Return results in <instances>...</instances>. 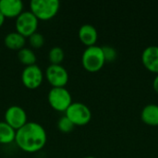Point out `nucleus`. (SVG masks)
<instances>
[{
    "label": "nucleus",
    "mask_w": 158,
    "mask_h": 158,
    "mask_svg": "<svg viewBox=\"0 0 158 158\" xmlns=\"http://www.w3.org/2000/svg\"><path fill=\"white\" fill-rule=\"evenodd\" d=\"M142 61L147 69L158 74V45L151 44L145 47L142 53Z\"/></svg>",
    "instance_id": "obj_10"
},
{
    "label": "nucleus",
    "mask_w": 158,
    "mask_h": 158,
    "mask_svg": "<svg viewBox=\"0 0 158 158\" xmlns=\"http://www.w3.org/2000/svg\"><path fill=\"white\" fill-rule=\"evenodd\" d=\"M45 77L53 88L65 87L69 81V73L61 65H50L46 69Z\"/></svg>",
    "instance_id": "obj_8"
},
{
    "label": "nucleus",
    "mask_w": 158,
    "mask_h": 158,
    "mask_svg": "<svg viewBox=\"0 0 158 158\" xmlns=\"http://www.w3.org/2000/svg\"><path fill=\"white\" fill-rule=\"evenodd\" d=\"M103 52H104V56H105V59L106 61L111 62L114 61L117 57V50L111 46V45H104L102 46Z\"/></svg>",
    "instance_id": "obj_20"
},
{
    "label": "nucleus",
    "mask_w": 158,
    "mask_h": 158,
    "mask_svg": "<svg viewBox=\"0 0 158 158\" xmlns=\"http://www.w3.org/2000/svg\"><path fill=\"white\" fill-rule=\"evenodd\" d=\"M5 44L7 48L12 50H20L24 48L25 45V37L19 34V32H9L5 37Z\"/></svg>",
    "instance_id": "obj_14"
},
{
    "label": "nucleus",
    "mask_w": 158,
    "mask_h": 158,
    "mask_svg": "<svg viewBox=\"0 0 158 158\" xmlns=\"http://www.w3.org/2000/svg\"><path fill=\"white\" fill-rule=\"evenodd\" d=\"M153 87H154L155 91L158 94V74H156V76L155 77V79L153 81Z\"/></svg>",
    "instance_id": "obj_21"
},
{
    "label": "nucleus",
    "mask_w": 158,
    "mask_h": 158,
    "mask_svg": "<svg viewBox=\"0 0 158 158\" xmlns=\"http://www.w3.org/2000/svg\"><path fill=\"white\" fill-rule=\"evenodd\" d=\"M47 141L44 127L36 122H27L16 131L15 142L19 149L26 153H36L42 150Z\"/></svg>",
    "instance_id": "obj_1"
},
{
    "label": "nucleus",
    "mask_w": 158,
    "mask_h": 158,
    "mask_svg": "<svg viewBox=\"0 0 158 158\" xmlns=\"http://www.w3.org/2000/svg\"><path fill=\"white\" fill-rule=\"evenodd\" d=\"M16 131L6 122L0 121V143L9 144L15 141Z\"/></svg>",
    "instance_id": "obj_15"
},
{
    "label": "nucleus",
    "mask_w": 158,
    "mask_h": 158,
    "mask_svg": "<svg viewBox=\"0 0 158 158\" xmlns=\"http://www.w3.org/2000/svg\"><path fill=\"white\" fill-rule=\"evenodd\" d=\"M5 17H4V15L0 12V27L3 25V23H4V21H5Z\"/></svg>",
    "instance_id": "obj_22"
},
{
    "label": "nucleus",
    "mask_w": 158,
    "mask_h": 158,
    "mask_svg": "<svg viewBox=\"0 0 158 158\" xmlns=\"http://www.w3.org/2000/svg\"><path fill=\"white\" fill-rule=\"evenodd\" d=\"M74 127H75V125L66 116L62 117L57 122V128L59 129V131H61L62 132H65V133L70 132L74 129Z\"/></svg>",
    "instance_id": "obj_18"
},
{
    "label": "nucleus",
    "mask_w": 158,
    "mask_h": 158,
    "mask_svg": "<svg viewBox=\"0 0 158 158\" xmlns=\"http://www.w3.org/2000/svg\"><path fill=\"white\" fill-rule=\"evenodd\" d=\"M18 57H19V60L26 67L35 65L36 55L34 54V52L32 50H31L29 48L24 47V48L20 49L18 53Z\"/></svg>",
    "instance_id": "obj_16"
},
{
    "label": "nucleus",
    "mask_w": 158,
    "mask_h": 158,
    "mask_svg": "<svg viewBox=\"0 0 158 158\" xmlns=\"http://www.w3.org/2000/svg\"><path fill=\"white\" fill-rule=\"evenodd\" d=\"M38 22L39 19L31 11H23L16 19L17 32L24 37H30L36 32Z\"/></svg>",
    "instance_id": "obj_6"
},
{
    "label": "nucleus",
    "mask_w": 158,
    "mask_h": 158,
    "mask_svg": "<svg viewBox=\"0 0 158 158\" xmlns=\"http://www.w3.org/2000/svg\"><path fill=\"white\" fill-rule=\"evenodd\" d=\"M29 42L31 45L34 48H40L44 44V37L40 32H34L29 37Z\"/></svg>",
    "instance_id": "obj_19"
},
{
    "label": "nucleus",
    "mask_w": 158,
    "mask_h": 158,
    "mask_svg": "<svg viewBox=\"0 0 158 158\" xmlns=\"http://www.w3.org/2000/svg\"><path fill=\"white\" fill-rule=\"evenodd\" d=\"M48 57H49V61L51 62V65H60L61 62L64 60L65 54L61 47L55 46L50 49Z\"/></svg>",
    "instance_id": "obj_17"
},
{
    "label": "nucleus",
    "mask_w": 158,
    "mask_h": 158,
    "mask_svg": "<svg viewBox=\"0 0 158 158\" xmlns=\"http://www.w3.org/2000/svg\"><path fill=\"white\" fill-rule=\"evenodd\" d=\"M48 103L56 111H66L72 104L71 94L65 87L52 88L48 93Z\"/></svg>",
    "instance_id": "obj_5"
},
{
    "label": "nucleus",
    "mask_w": 158,
    "mask_h": 158,
    "mask_svg": "<svg viewBox=\"0 0 158 158\" xmlns=\"http://www.w3.org/2000/svg\"><path fill=\"white\" fill-rule=\"evenodd\" d=\"M78 34L81 43L84 44L87 47L94 45L98 38L97 30L92 24H83L79 29Z\"/></svg>",
    "instance_id": "obj_12"
},
{
    "label": "nucleus",
    "mask_w": 158,
    "mask_h": 158,
    "mask_svg": "<svg viewBox=\"0 0 158 158\" xmlns=\"http://www.w3.org/2000/svg\"><path fill=\"white\" fill-rule=\"evenodd\" d=\"M65 112V116L75 126L86 125L92 118V112L90 108L85 104L80 102L72 103Z\"/></svg>",
    "instance_id": "obj_4"
},
{
    "label": "nucleus",
    "mask_w": 158,
    "mask_h": 158,
    "mask_svg": "<svg viewBox=\"0 0 158 158\" xmlns=\"http://www.w3.org/2000/svg\"><path fill=\"white\" fill-rule=\"evenodd\" d=\"M30 6L31 12L38 19L48 20L56 15L60 3L57 0H32Z\"/></svg>",
    "instance_id": "obj_3"
},
{
    "label": "nucleus",
    "mask_w": 158,
    "mask_h": 158,
    "mask_svg": "<svg viewBox=\"0 0 158 158\" xmlns=\"http://www.w3.org/2000/svg\"><path fill=\"white\" fill-rule=\"evenodd\" d=\"M81 63L83 68L90 72L100 70L106 63L102 46L94 44L86 47L81 56Z\"/></svg>",
    "instance_id": "obj_2"
},
{
    "label": "nucleus",
    "mask_w": 158,
    "mask_h": 158,
    "mask_svg": "<svg viewBox=\"0 0 158 158\" xmlns=\"http://www.w3.org/2000/svg\"><path fill=\"white\" fill-rule=\"evenodd\" d=\"M142 120L151 126H158V105L150 103L144 106L141 111Z\"/></svg>",
    "instance_id": "obj_13"
},
{
    "label": "nucleus",
    "mask_w": 158,
    "mask_h": 158,
    "mask_svg": "<svg viewBox=\"0 0 158 158\" xmlns=\"http://www.w3.org/2000/svg\"><path fill=\"white\" fill-rule=\"evenodd\" d=\"M83 158H96V157H94V156H85V157H83Z\"/></svg>",
    "instance_id": "obj_23"
},
{
    "label": "nucleus",
    "mask_w": 158,
    "mask_h": 158,
    "mask_svg": "<svg viewBox=\"0 0 158 158\" xmlns=\"http://www.w3.org/2000/svg\"><path fill=\"white\" fill-rule=\"evenodd\" d=\"M44 80V74L39 66L31 65L25 67L21 73V81L24 86L28 89H36L38 88Z\"/></svg>",
    "instance_id": "obj_7"
},
{
    "label": "nucleus",
    "mask_w": 158,
    "mask_h": 158,
    "mask_svg": "<svg viewBox=\"0 0 158 158\" xmlns=\"http://www.w3.org/2000/svg\"><path fill=\"white\" fill-rule=\"evenodd\" d=\"M5 122L17 131L27 123V114L19 106H9L5 113Z\"/></svg>",
    "instance_id": "obj_9"
},
{
    "label": "nucleus",
    "mask_w": 158,
    "mask_h": 158,
    "mask_svg": "<svg viewBox=\"0 0 158 158\" xmlns=\"http://www.w3.org/2000/svg\"><path fill=\"white\" fill-rule=\"evenodd\" d=\"M20 0H0V12L5 18H18L23 11Z\"/></svg>",
    "instance_id": "obj_11"
}]
</instances>
